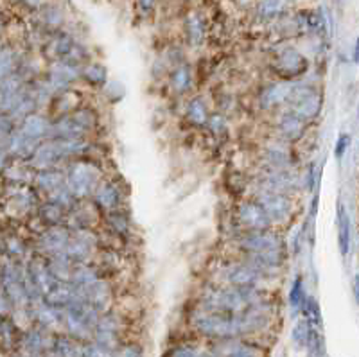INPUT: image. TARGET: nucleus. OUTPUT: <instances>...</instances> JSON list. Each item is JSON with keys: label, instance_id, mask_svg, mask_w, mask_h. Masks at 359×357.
I'll use <instances>...</instances> for the list:
<instances>
[{"label": "nucleus", "instance_id": "obj_1", "mask_svg": "<svg viewBox=\"0 0 359 357\" xmlns=\"http://www.w3.org/2000/svg\"><path fill=\"white\" fill-rule=\"evenodd\" d=\"M269 302L266 289H237L221 284H210L200 292L198 307L208 313L239 314L248 309Z\"/></svg>", "mask_w": 359, "mask_h": 357}, {"label": "nucleus", "instance_id": "obj_22", "mask_svg": "<svg viewBox=\"0 0 359 357\" xmlns=\"http://www.w3.org/2000/svg\"><path fill=\"white\" fill-rule=\"evenodd\" d=\"M47 266H49L50 275L54 276L56 282H70L72 281V271L76 264L65 255V253H60V255H53L47 259Z\"/></svg>", "mask_w": 359, "mask_h": 357}, {"label": "nucleus", "instance_id": "obj_17", "mask_svg": "<svg viewBox=\"0 0 359 357\" xmlns=\"http://www.w3.org/2000/svg\"><path fill=\"white\" fill-rule=\"evenodd\" d=\"M92 203L99 208V212H114L123 207V191L115 182L110 180H101V183L95 189L92 196Z\"/></svg>", "mask_w": 359, "mask_h": 357}, {"label": "nucleus", "instance_id": "obj_44", "mask_svg": "<svg viewBox=\"0 0 359 357\" xmlns=\"http://www.w3.org/2000/svg\"><path fill=\"white\" fill-rule=\"evenodd\" d=\"M314 187V166L309 167V173H307V189L313 191Z\"/></svg>", "mask_w": 359, "mask_h": 357}, {"label": "nucleus", "instance_id": "obj_45", "mask_svg": "<svg viewBox=\"0 0 359 357\" xmlns=\"http://www.w3.org/2000/svg\"><path fill=\"white\" fill-rule=\"evenodd\" d=\"M354 61L355 63H359V38L355 40V45H354Z\"/></svg>", "mask_w": 359, "mask_h": 357}, {"label": "nucleus", "instance_id": "obj_8", "mask_svg": "<svg viewBox=\"0 0 359 357\" xmlns=\"http://www.w3.org/2000/svg\"><path fill=\"white\" fill-rule=\"evenodd\" d=\"M233 224L237 228V234L271 230L268 215L255 199H246V201L237 203L236 210H233Z\"/></svg>", "mask_w": 359, "mask_h": 357}, {"label": "nucleus", "instance_id": "obj_6", "mask_svg": "<svg viewBox=\"0 0 359 357\" xmlns=\"http://www.w3.org/2000/svg\"><path fill=\"white\" fill-rule=\"evenodd\" d=\"M124 330H126V320L123 314L111 309L108 313L101 314L92 332V341L114 352L118 345L124 343Z\"/></svg>", "mask_w": 359, "mask_h": 357}, {"label": "nucleus", "instance_id": "obj_10", "mask_svg": "<svg viewBox=\"0 0 359 357\" xmlns=\"http://www.w3.org/2000/svg\"><path fill=\"white\" fill-rule=\"evenodd\" d=\"M271 69L284 81H291L294 77H300L309 69V61L302 53L294 47H284L278 50L271 60Z\"/></svg>", "mask_w": 359, "mask_h": 357}, {"label": "nucleus", "instance_id": "obj_33", "mask_svg": "<svg viewBox=\"0 0 359 357\" xmlns=\"http://www.w3.org/2000/svg\"><path fill=\"white\" fill-rule=\"evenodd\" d=\"M300 313L304 314V320H306L314 330H322V309H320V304L316 298L307 297L302 309H300Z\"/></svg>", "mask_w": 359, "mask_h": 357}, {"label": "nucleus", "instance_id": "obj_39", "mask_svg": "<svg viewBox=\"0 0 359 357\" xmlns=\"http://www.w3.org/2000/svg\"><path fill=\"white\" fill-rule=\"evenodd\" d=\"M111 357H144V346L135 341H124L111 352Z\"/></svg>", "mask_w": 359, "mask_h": 357}, {"label": "nucleus", "instance_id": "obj_20", "mask_svg": "<svg viewBox=\"0 0 359 357\" xmlns=\"http://www.w3.org/2000/svg\"><path fill=\"white\" fill-rule=\"evenodd\" d=\"M262 162L269 170H290L293 166V160L284 146H275V144L262 151Z\"/></svg>", "mask_w": 359, "mask_h": 357}, {"label": "nucleus", "instance_id": "obj_2", "mask_svg": "<svg viewBox=\"0 0 359 357\" xmlns=\"http://www.w3.org/2000/svg\"><path fill=\"white\" fill-rule=\"evenodd\" d=\"M189 327L198 336L205 337L210 343L229 339H243L241 323H239V316L237 314L208 313V311L196 307L189 314Z\"/></svg>", "mask_w": 359, "mask_h": 357}, {"label": "nucleus", "instance_id": "obj_29", "mask_svg": "<svg viewBox=\"0 0 359 357\" xmlns=\"http://www.w3.org/2000/svg\"><path fill=\"white\" fill-rule=\"evenodd\" d=\"M81 79L88 86L102 88L108 85V70L101 63H85L81 70Z\"/></svg>", "mask_w": 359, "mask_h": 357}, {"label": "nucleus", "instance_id": "obj_41", "mask_svg": "<svg viewBox=\"0 0 359 357\" xmlns=\"http://www.w3.org/2000/svg\"><path fill=\"white\" fill-rule=\"evenodd\" d=\"M207 128L212 135L221 137V135L226 133V121H224L223 115H219V114L210 115V119H208V122H207Z\"/></svg>", "mask_w": 359, "mask_h": 357}, {"label": "nucleus", "instance_id": "obj_42", "mask_svg": "<svg viewBox=\"0 0 359 357\" xmlns=\"http://www.w3.org/2000/svg\"><path fill=\"white\" fill-rule=\"evenodd\" d=\"M348 146H351V135H348V133L339 135L338 140H336V147H334L336 159L341 160L343 156H345V153H347Z\"/></svg>", "mask_w": 359, "mask_h": 357}, {"label": "nucleus", "instance_id": "obj_40", "mask_svg": "<svg viewBox=\"0 0 359 357\" xmlns=\"http://www.w3.org/2000/svg\"><path fill=\"white\" fill-rule=\"evenodd\" d=\"M81 357H111L110 350H107L104 346H101L95 341H86L81 346Z\"/></svg>", "mask_w": 359, "mask_h": 357}, {"label": "nucleus", "instance_id": "obj_15", "mask_svg": "<svg viewBox=\"0 0 359 357\" xmlns=\"http://www.w3.org/2000/svg\"><path fill=\"white\" fill-rule=\"evenodd\" d=\"M70 239V230L62 224V227H49L45 228L38 237V248L47 259L53 255H60L65 252L67 244Z\"/></svg>", "mask_w": 359, "mask_h": 357}, {"label": "nucleus", "instance_id": "obj_12", "mask_svg": "<svg viewBox=\"0 0 359 357\" xmlns=\"http://www.w3.org/2000/svg\"><path fill=\"white\" fill-rule=\"evenodd\" d=\"M83 65H74V63H65V61H56L49 70V83L50 88L56 94H62L67 90H72L74 83L81 81Z\"/></svg>", "mask_w": 359, "mask_h": 357}, {"label": "nucleus", "instance_id": "obj_11", "mask_svg": "<svg viewBox=\"0 0 359 357\" xmlns=\"http://www.w3.org/2000/svg\"><path fill=\"white\" fill-rule=\"evenodd\" d=\"M78 291L79 297L90 307H94L97 313L104 314L111 311V305H114V288H111V282L108 281L107 276H102L97 282L86 285V288H78Z\"/></svg>", "mask_w": 359, "mask_h": 357}, {"label": "nucleus", "instance_id": "obj_14", "mask_svg": "<svg viewBox=\"0 0 359 357\" xmlns=\"http://www.w3.org/2000/svg\"><path fill=\"white\" fill-rule=\"evenodd\" d=\"M287 253L286 250H273V252H264V253H255V255H243L241 260H245L246 264L253 266V268L261 271L262 275L273 278L286 264Z\"/></svg>", "mask_w": 359, "mask_h": 357}, {"label": "nucleus", "instance_id": "obj_4", "mask_svg": "<svg viewBox=\"0 0 359 357\" xmlns=\"http://www.w3.org/2000/svg\"><path fill=\"white\" fill-rule=\"evenodd\" d=\"M219 284L237 289H264L271 278L246 264L245 260H232L217 269Z\"/></svg>", "mask_w": 359, "mask_h": 357}, {"label": "nucleus", "instance_id": "obj_30", "mask_svg": "<svg viewBox=\"0 0 359 357\" xmlns=\"http://www.w3.org/2000/svg\"><path fill=\"white\" fill-rule=\"evenodd\" d=\"M53 108L56 110L57 117L72 114V112H76L78 108H81L79 94L78 92H74V90H67V92L57 94V97L53 99Z\"/></svg>", "mask_w": 359, "mask_h": 357}, {"label": "nucleus", "instance_id": "obj_24", "mask_svg": "<svg viewBox=\"0 0 359 357\" xmlns=\"http://www.w3.org/2000/svg\"><path fill=\"white\" fill-rule=\"evenodd\" d=\"M185 117L191 122L192 126H207L208 119H210V112H208L207 101H205L201 95L198 97H192L191 101L185 106Z\"/></svg>", "mask_w": 359, "mask_h": 357}, {"label": "nucleus", "instance_id": "obj_13", "mask_svg": "<svg viewBox=\"0 0 359 357\" xmlns=\"http://www.w3.org/2000/svg\"><path fill=\"white\" fill-rule=\"evenodd\" d=\"M293 86V81H284V79H280V81H271L268 83V85L262 86L257 97L261 110H275V108H278V106H282L284 102L290 101Z\"/></svg>", "mask_w": 359, "mask_h": 357}, {"label": "nucleus", "instance_id": "obj_18", "mask_svg": "<svg viewBox=\"0 0 359 357\" xmlns=\"http://www.w3.org/2000/svg\"><path fill=\"white\" fill-rule=\"evenodd\" d=\"M275 131H277L280 142H298V140H302L304 133H306V122L294 117L290 112H284L277 117Z\"/></svg>", "mask_w": 359, "mask_h": 357}, {"label": "nucleus", "instance_id": "obj_9", "mask_svg": "<svg viewBox=\"0 0 359 357\" xmlns=\"http://www.w3.org/2000/svg\"><path fill=\"white\" fill-rule=\"evenodd\" d=\"M253 199L266 212L271 227H275V224H286L291 220V215H293V201H291V198L287 194L257 191Z\"/></svg>", "mask_w": 359, "mask_h": 357}, {"label": "nucleus", "instance_id": "obj_3", "mask_svg": "<svg viewBox=\"0 0 359 357\" xmlns=\"http://www.w3.org/2000/svg\"><path fill=\"white\" fill-rule=\"evenodd\" d=\"M99 183H101L99 166L92 160H74L65 166V187L78 201L92 199Z\"/></svg>", "mask_w": 359, "mask_h": 357}, {"label": "nucleus", "instance_id": "obj_34", "mask_svg": "<svg viewBox=\"0 0 359 357\" xmlns=\"http://www.w3.org/2000/svg\"><path fill=\"white\" fill-rule=\"evenodd\" d=\"M311 334H313V327L307 323L306 320H298L294 321V325L291 327V343L294 345V349H300V350H306L307 349V343L311 339Z\"/></svg>", "mask_w": 359, "mask_h": 357}, {"label": "nucleus", "instance_id": "obj_43", "mask_svg": "<svg viewBox=\"0 0 359 357\" xmlns=\"http://www.w3.org/2000/svg\"><path fill=\"white\" fill-rule=\"evenodd\" d=\"M352 292H354V298L359 305V273L354 276V281H352Z\"/></svg>", "mask_w": 359, "mask_h": 357}, {"label": "nucleus", "instance_id": "obj_7", "mask_svg": "<svg viewBox=\"0 0 359 357\" xmlns=\"http://www.w3.org/2000/svg\"><path fill=\"white\" fill-rule=\"evenodd\" d=\"M287 106H290L287 108L290 114H293L294 117H298L307 124L314 117H318L320 110H322V95L313 86L294 83Z\"/></svg>", "mask_w": 359, "mask_h": 357}, {"label": "nucleus", "instance_id": "obj_32", "mask_svg": "<svg viewBox=\"0 0 359 357\" xmlns=\"http://www.w3.org/2000/svg\"><path fill=\"white\" fill-rule=\"evenodd\" d=\"M50 126H53V122H49L47 117H43V115H33L24 124V135H27V138H34V140L36 138L49 137Z\"/></svg>", "mask_w": 359, "mask_h": 357}, {"label": "nucleus", "instance_id": "obj_37", "mask_svg": "<svg viewBox=\"0 0 359 357\" xmlns=\"http://www.w3.org/2000/svg\"><path fill=\"white\" fill-rule=\"evenodd\" d=\"M307 297H309V295L306 292V284H304L302 275H297L293 278V284H291L290 288V295H287L290 307L293 309V311H300Z\"/></svg>", "mask_w": 359, "mask_h": 357}, {"label": "nucleus", "instance_id": "obj_19", "mask_svg": "<svg viewBox=\"0 0 359 357\" xmlns=\"http://www.w3.org/2000/svg\"><path fill=\"white\" fill-rule=\"evenodd\" d=\"M185 40L192 47H200L207 40V22L198 11H189L184 20Z\"/></svg>", "mask_w": 359, "mask_h": 357}, {"label": "nucleus", "instance_id": "obj_23", "mask_svg": "<svg viewBox=\"0 0 359 357\" xmlns=\"http://www.w3.org/2000/svg\"><path fill=\"white\" fill-rule=\"evenodd\" d=\"M101 269L97 268V264H76L72 271V281L70 284H74L76 288H86V285L94 284L99 278H102Z\"/></svg>", "mask_w": 359, "mask_h": 357}, {"label": "nucleus", "instance_id": "obj_28", "mask_svg": "<svg viewBox=\"0 0 359 357\" xmlns=\"http://www.w3.org/2000/svg\"><path fill=\"white\" fill-rule=\"evenodd\" d=\"M36 185L41 191L53 194L54 191L65 185V170L60 169H45L36 175Z\"/></svg>", "mask_w": 359, "mask_h": 357}, {"label": "nucleus", "instance_id": "obj_35", "mask_svg": "<svg viewBox=\"0 0 359 357\" xmlns=\"http://www.w3.org/2000/svg\"><path fill=\"white\" fill-rule=\"evenodd\" d=\"M40 217H41V221L47 224V228L62 227V224H65V221H67V212L63 210V208L57 207V205L47 201L45 205H41Z\"/></svg>", "mask_w": 359, "mask_h": 357}, {"label": "nucleus", "instance_id": "obj_21", "mask_svg": "<svg viewBox=\"0 0 359 357\" xmlns=\"http://www.w3.org/2000/svg\"><path fill=\"white\" fill-rule=\"evenodd\" d=\"M169 81H171V88L175 90L176 94H189L194 88V72H192V67L189 63L175 67L169 72Z\"/></svg>", "mask_w": 359, "mask_h": 357}, {"label": "nucleus", "instance_id": "obj_27", "mask_svg": "<svg viewBox=\"0 0 359 357\" xmlns=\"http://www.w3.org/2000/svg\"><path fill=\"white\" fill-rule=\"evenodd\" d=\"M104 227L111 231V236L115 237H128L131 231V223L130 217L124 214L121 208L114 212H107L104 214V220H102Z\"/></svg>", "mask_w": 359, "mask_h": 357}, {"label": "nucleus", "instance_id": "obj_16", "mask_svg": "<svg viewBox=\"0 0 359 357\" xmlns=\"http://www.w3.org/2000/svg\"><path fill=\"white\" fill-rule=\"evenodd\" d=\"M298 185L297 176L291 170H269L264 169V175L259 180L257 191H268V192H280V194H287L293 192Z\"/></svg>", "mask_w": 359, "mask_h": 357}, {"label": "nucleus", "instance_id": "obj_25", "mask_svg": "<svg viewBox=\"0 0 359 357\" xmlns=\"http://www.w3.org/2000/svg\"><path fill=\"white\" fill-rule=\"evenodd\" d=\"M351 217H348V212L345 208V205H338V246L341 257H347L351 252Z\"/></svg>", "mask_w": 359, "mask_h": 357}, {"label": "nucleus", "instance_id": "obj_31", "mask_svg": "<svg viewBox=\"0 0 359 357\" xmlns=\"http://www.w3.org/2000/svg\"><path fill=\"white\" fill-rule=\"evenodd\" d=\"M81 346L83 343L72 339L63 332H56V336H54L53 349L56 350L60 357H81Z\"/></svg>", "mask_w": 359, "mask_h": 357}, {"label": "nucleus", "instance_id": "obj_38", "mask_svg": "<svg viewBox=\"0 0 359 357\" xmlns=\"http://www.w3.org/2000/svg\"><path fill=\"white\" fill-rule=\"evenodd\" d=\"M307 357H323L325 356V339H323L322 330H314L311 334V339L307 343Z\"/></svg>", "mask_w": 359, "mask_h": 357}, {"label": "nucleus", "instance_id": "obj_26", "mask_svg": "<svg viewBox=\"0 0 359 357\" xmlns=\"http://www.w3.org/2000/svg\"><path fill=\"white\" fill-rule=\"evenodd\" d=\"M165 357H217L210 346H200L196 343L182 341L165 352Z\"/></svg>", "mask_w": 359, "mask_h": 357}, {"label": "nucleus", "instance_id": "obj_36", "mask_svg": "<svg viewBox=\"0 0 359 357\" xmlns=\"http://www.w3.org/2000/svg\"><path fill=\"white\" fill-rule=\"evenodd\" d=\"M282 9H286V4H282V2H259L255 6V15H257L259 22L269 24L282 17Z\"/></svg>", "mask_w": 359, "mask_h": 357}, {"label": "nucleus", "instance_id": "obj_5", "mask_svg": "<svg viewBox=\"0 0 359 357\" xmlns=\"http://www.w3.org/2000/svg\"><path fill=\"white\" fill-rule=\"evenodd\" d=\"M232 246L241 255H255V253L273 252L284 248V239L280 234L271 228L264 231H250V234H236L232 237Z\"/></svg>", "mask_w": 359, "mask_h": 357}]
</instances>
